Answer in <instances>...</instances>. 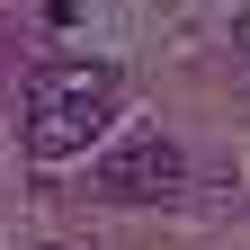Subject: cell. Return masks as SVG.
Here are the masks:
<instances>
[{
	"label": "cell",
	"instance_id": "obj_1",
	"mask_svg": "<svg viewBox=\"0 0 250 250\" xmlns=\"http://www.w3.org/2000/svg\"><path fill=\"white\" fill-rule=\"evenodd\" d=\"M116 116V72L107 62H54V72H36V89H27V116L18 134L36 161H72V152H89L107 134Z\"/></svg>",
	"mask_w": 250,
	"mask_h": 250
},
{
	"label": "cell",
	"instance_id": "obj_3",
	"mask_svg": "<svg viewBox=\"0 0 250 250\" xmlns=\"http://www.w3.org/2000/svg\"><path fill=\"white\" fill-rule=\"evenodd\" d=\"M232 45H241V54H250V18H241V27H232Z\"/></svg>",
	"mask_w": 250,
	"mask_h": 250
},
{
	"label": "cell",
	"instance_id": "obj_2",
	"mask_svg": "<svg viewBox=\"0 0 250 250\" xmlns=\"http://www.w3.org/2000/svg\"><path fill=\"white\" fill-rule=\"evenodd\" d=\"M179 179H188L179 143L170 134H134V143H116L99 161V197H116V206H170Z\"/></svg>",
	"mask_w": 250,
	"mask_h": 250
}]
</instances>
